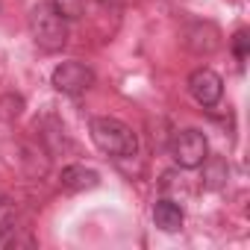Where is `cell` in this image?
<instances>
[{
	"mask_svg": "<svg viewBox=\"0 0 250 250\" xmlns=\"http://www.w3.org/2000/svg\"><path fill=\"white\" fill-rule=\"evenodd\" d=\"M12 241H15V235H12V227L0 221V247H3V244H12Z\"/></svg>",
	"mask_w": 250,
	"mask_h": 250,
	"instance_id": "cell-12",
	"label": "cell"
},
{
	"mask_svg": "<svg viewBox=\"0 0 250 250\" xmlns=\"http://www.w3.org/2000/svg\"><path fill=\"white\" fill-rule=\"evenodd\" d=\"M183 221H186V215H183V206L180 203H174L168 197H162V200L153 203V224L162 232H177L183 227Z\"/></svg>",
	"mask_w": 250,
	"mask_h": 250,
	"instance_id": "cell-7",
	"label": "cell"
},
{
	"mask_svg": "<svg viewBox=\"0 0 250 250\" xmlns=\"http://www.w3.org/2000/svg\"><path fill=\"white\" fill-rule=\"evenodd\" d=\"M171 156L180 168L186 171H194L200 168L206 159H209V145H206V136L194 127L188 130H180L174 139H171Z\"/></svg>",
	"mask_w": 250,
	"mask_h": 250,
	"instance_id": "cell-3",
	"label": "cell"
},
{
	"mask_svg": "<svg viewBox=\"0 0 250 250\" xmlns=\"http://www.w3.org/2000/svg\"><path fill=\"white\" fill-rule=\"evenodd\" d=\"M53 6H56L65 18H77V15H80V9H83V6H80V0H56Z\"/></svg>",
	"mask_w": 250,
	"mask_h": 250,
	"instance_id": "cell-11",
	"label": "cell"
},
{
	"mask_svg": "<svg viewBox=\"0 0 250 250\" xmlns=\"http://www.w3.org/2000/svg\"><path fill=\"white\" fill-rule=\"evenodd\" d=\"M91 142L97 145L100 153H106L112 159H127V156H136V150H139L136 133L118 118H94L91 121Z\"/></svg>",
	"mask_w": 250,
	"mask_h": 250,
	"instance_id": "cell-2",
	"label": "cell"
},
{
	"mask_svg": "<svg viewBox=\"0 0 250 250\" xmlns=\"http://www.w3.org/2000/svg\"><path fill=\"white\" fill-rule=\"evenodd\" d=\"M50 83H53L56 91L74 97V94H83V91H88L94 85V71L88 65H83V62H62V65H56Z\"/></svg>",
	"mask_w": 250,
	"mask_h": 250,
	"instance_id": "cell-4",
	"label": "cell"
},
{
	"mask_svg": "<svg viewBox=\"0 0 250 250\" xmlns=\"http://www.w3.org/2000/svg\"><path fill=\"white\" fill-rule=\"evenodd\" d=\"M30 33L44 53H59L68 44V18L53 3H36L30 9Z\"/></svg>",
	"mask_w": 250,
	"mask_h": 250,
	"instance_id": "cell-1",
	"label": "cell"
},
{
	"mask_svg": "<svg viewBox=\"0 0 250 250\" xmlns=\"http://www.w3.org/2000/svg\"><path fill=\"white\" fill-rule=\"evenodd\" d=\"M232 53H235L238 62L247 59V53H250V36H247V30H238V33L232 36Z\"/></svg>",
	"mask_w": 250,
	"mask_h": 250,
	"instance_id": "cell-10",
	"label": "cell"
},
{
	"mask_svg": "<svg viewBox=\"0 0 250 250\" xmlns=\"http://www.w3.org/2000/svg\"><path fill=\"white\" fill-rule=\"evenodd\" d=\"M188 94L200 106H215L221 100V94H224V80L212 68H197L188 77Z\"/></svg>",
	"mask_w": 250,
	"mask_h": 250,
	"instance_id": "cell-5",
	"label": "cell"
},
{
	"mask_svg": "<svg viewBox=\"0 0 250 250\" xmlns=\"http://www.w3.org/2000/svg\"><path fill=\"white\" fill-rule=\"evenodd\" d=\"M100 3H103V6H118L121 0H100Z\"/></svg>",
	"mask_w": 250,
	"mask_h": 250,
	"instance_id": "cell-13",
	"label": "cell"
},
{
	"mask_svg": "<svg viewBox=\"0 0 250 250\" xmlns=\"http://www.w3.org/2000/svg\"><path fill=\"white\" fill-rule=\"evenodd\" d=\"M97 183H100V177L91 168H83V165L62 168V188H68V191H85V188H94Z\"/></svg>",
	"mask_w": 250,
	"mask_h": 250,
	"instance_id": "cell-8",
	"label": "cell"
},
{
	"mask_svg": "<svg viewBox=\"0 0 250 250\" xmlns=\"http://www.w3.org/2000/svg\"><path fill=\"white\" fill-rule=\"evenodd\" d=\"M21 109H24V100H21L18 94H6V97H0V118H3V121L18 118V115H21Z\"/></svg>",
	"mask_w": 250,
	"mask_h": 250,
	"instance_id": "cell-9",
	"label": "cell"
},
{
	"mask_svg": "<svg viewBox=\"0 0 250 250\" xmlns=\"http://www.w3.org/2000/svg\"><path fill=\"white\" fill-rule=\"evenodd\" d=\"M186 47L197 56H212L218 47H221V33L215 24L203 21V24H191L186 30Z\"/></svg>",
	"mask_w": 250,
	"mask_h": 250,
	"instance_id": "cell-6",
	"label": "cell"
}]
</instances>
